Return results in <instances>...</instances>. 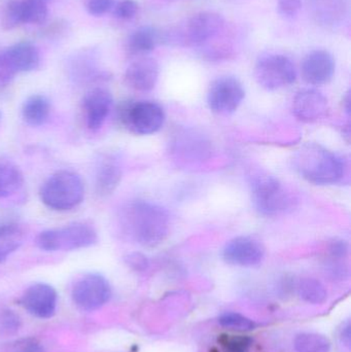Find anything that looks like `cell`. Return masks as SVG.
I'll return each instance as SVG.
<instances>
[{
	"label": "cell",
	"mask_w": 351,
	"mask_h": 352,
	"mask_svg": "<svg viewBox=\"0 0 351 352\" xmlns=\"http://www.w3.org/2000/svg\"><path fill=\"white\" fill-rule=\"evenodd\" d=\"M121 227L132 241L155 248L168 236L170 217L166 209L157 203L135 200L122 211Z\"/></svg>",
	"instance_id": "obj_1"
},
{
	"label": "cell",
	"mask_w": 351,
	"mask_h": 352,
	"mask_svg": "<svg viewBox=\"0 0 351 352\" xmlns=\"http://www.w3.org/2000/svg\"><path fill=\"white\" fill-rule=\"evenodd\" d=\"M295 165L304 179L317 186L337 184L348 169L341 156L317 144L303 146L295 157Z\"/></svg>",
	"instance_id": "obj_2"
},
{
	"label": "cell",
	"mask_w": 351,
	"mask_h": 352,
	"mask_svg": "<svg viewBox=\"0 0 351 352\" xmlns=\"http://www.w3.org/2000/svg\"><path fill=\"white\" fill-rule=\"evenodd\" d=\"M251 199L253 206L264 217H278L294 208L295 198L284 184L267 173L251 176Z\"/></svg>",
	"instance_id": "obj_3"
},
{
	"label": "cell",
	"mask_w": 351,
	"mask_h": 352,
	"mask_svg": "<svg viewBox=\"0 0 351 352\" xmlns=\"http://www.w3.org/2000/svg\"><path fill=\"white\" fill-rule=\"evenodd\" d=\"M39 195L43 204L49 209L71 210L84 200V182L80 175L72 171H58L47 178Z\"/></svg>",
	"instance_id": "obj_4"
},
{
	"label": "cell",
	"mask_w": 351,
	"mask_h": 352,
	"mask_svg": "<svg viewBox=\"0 0 351 352\" xmlns=\"http://www.w3.org/2000/svg\"><path fill=\"white\" fill-rule=\"evenodd\" d=\"M96 231L92 226L73 223L58 229L45 230L37 236L35 243L45 252H70L90 248L96 243Z\"/></svg>",
	"instance_id": "obj_5"
},
{
	"label": "cell",
	"mask_w": 351,
	"mask_h": 352,
	"mask_svg": "<svg viewBox=\"0 0 351 352\" xmlns=\"http://www.w3.org/2000/svg\"><path fill=\"white\" fill-rule=\"evenodd\" d=\"M226 21L218 12H200L175 31L172 39L185 47H204L224 32Z\"/></svg>",
	"instance_id": "obj_6"
},
{
	"label": "cell",
	"mask_w": 351,
	"mask_h": 352,
	"mask_svg": "<svg viewBox=\"0 0 351 352\" xmlns=\"http://www.w3.org/2000/svg\"><path fill=\"white\" fill-rule=\"evenodd\" d=\"M124 127L135 135L157 133L165 123L164 109L152 101L126 102L119 111Z\"/></svg>",
	"instance_id": "obj_7"
},
{
	"label": "cell",
	"mask_w": 351,
	"mask_h": 352,
	"mask_svg": "<svg viewBox=\"0 0 351 352\" xmlns=\"http://www.w3.org/2000/svg\"><path fill=\"white\" fill-rule=\"evenodd\" d=\"M258 84L267 91H278L294 84L297 70L290 58L280 54H267L259 58L255 66Z\"/></svg>",
	"instance_id": "obj_8"
},
{
	"label": "cell",
	"mask_w": 351,
	"mask_h": 352,
	"mask_svg": "<svg viewBox=\"0 0 351 352\" xmlns=\"http://www.w3.org/2000/svg\"><path fill=\"white\" fill-rule=\"evenodd\" d=\"M245 97V91L240 80L234 76H220L208 89V107L218 115H231L238 109Z\"/></svg>",
	"instance_id": "obj_9"
},
{
	"label": "cell",
	"mask_w": 351,
	"mask_h": 352,
	"mask_svg": "<svg viewBox=\"0 0 351 352\" xmlns=\"http://www.w3.org/2000/svg\"><path fill=\"white\" fill-rule=\"evenodd\" d=\"M72 300L82 311H93L104 306L111 299V289L107 279L97 273L80 277L73 289Z\"/></svg>",
	"instance_id": "obj_10"
},
{
	"label": "cell",
	"mask_w": 351,
	"mask_h": 352,
	"mask_svg": "<svg viewBox=\"0 0 351 352\" xmlns=\"http://www.w3.org/2000/svg\"><path fill=\"white\" fill-rule=\"evenodd\" d=\"M266 250L263 243L251 236L233 238L223 250L225 262L233 266L256 267L263 262Z\"/></svg>",
	"instance_id": "obj_11"
},
{
	"label": "cell",
	"mask_w": 351,
	"mask_h": 352,
	"mask_svg": "<svg viewBox=\"0 0 351 352\" xmlns=\"http://www.w3.org/2000/svg\"><path fill=\"white\" fill-rule=\"evenodd\" d=\"M57 292L47 283H35L23 294L21 304L37 318L47 320L55 314L57 308Z\"/></svg>",
	"instance_id": "obj_12"
},
{
	"label": "cell",
	"mask_w": 351,
	"mask_h": 352,
	"mask_svg": "<svg viewBox=\"0 0 351 352\" xmlns=\"http://www.w3.org/2000/svg\"><path fill=\"white\" fill-rule=\"evenodd\" d=\"M335 60L326 50H315L305 56L301 72L305 82L313 86L328 84L335 74Z\"/></svg>",
	"instance_id": "obj_13"
},
{
	"label": "cell",
	"mask_w": 351,
	"mask_h": 352,
	"mask_svg": "<svg viewBox=\"0 0 351 352\" xmlns=\"http://www.w3.org/2000/svg\"><path fill=\"white\" fill-rule=\"evenodd\" d=\"M82 105L87 127L96 131L102 127L111 113L113 95L104 88L92 89L84 95Z\"/></svg>",
	"instance_id": "obj_14"
},
{
	"label": "cell",
	"mask_w": 351,
	"mask_h": 352,
	"mask_svg": "<svg viewBox=\"0 0 351 352\" xmlns=\"http://www.w3.org/2000/svg\"><path fill=\"white\" fill-rule=\"evenodd\" d=\"M329 103L327 98L315 89H305L297 93L293 101V113L299 121L313 123L327 116Z\"/></svg>",
	"instance_id": "obj_15"
},
{
	"label": "cell",
	"mask_w": 351,
	"mask_h": 352,
	"mask_svg": "<svg viewBox=\"0 0 351 352\" xmlns=\"http://www.w3.org/2000/svg\"><path fill=\"white\" fill-rule=\"evenodd\" d=\"M159 64L148 57H139L134 60L125 72V82L128 87L138 92H150L158 82Z\"/></svg>",
	"instance_id": "obj_16"
},
{
	"label": "cell",
	"mask_w": 351,
	"mask_h": 352,
	"mask_svg": "<svg viewBox=\"0 0 351 352\" xmlns=\"http://www.w3.org/2000/svg\"><path fill=\"white\" fill-rule=\"evenodd\" d=\"M8 65L14 74L30 72L36 69L41 64V53L34 43L20 41L3 50Z\"/></svg>",
	"instance_id": "obj_17"
},
{
	"label": "cell",
	"mask_w": 351,
	"mask_h": 352,
	"mask_svg": "<svg viewBox=\"0 0 351 352\" xmlns=\"http://www.w3.org/2000/svg\"><path fill=\"white\" fill-rule=\"evenodd\" d=\"M163 41L162 32L152 26H142L128 37L126 50L133 57H146Z\"/></svg>",
	"instance_id": "obj_18"
},
{
	"label": "cell",
	"mask_w": 351,
	"mask_h": 352,
	"mask_svg": "<svg viewBox=\"0 0 351 352\" xmlns=\"http://www.w3.org/2000/svg\"><path fill=\"white\" fill-rule=\"evenodd\" d=\"M313 19L326 27L340 24L346 12V0H307Z\"/></svg>",
	"instance_id": "obj_19"
},
{
	"label": "cell",
	"mask_w": 351,
	"mask_h": 352,
	"mask_svg": "<svg viewBox=\"0 0 351 352\" xmlns=\"http://www.w3.org/2000/svg\"><path fill=\"white\" fill-rule=\"evenodd\" d=\"M121 166L115 159L106 158L101 161L95 175V188L101 197L113 194L122 180Z\"/></svg>",
	"instance_id": "obj_20"
},
{
	"label": "cell",
	"mask_w": 351,
	"mask_h": 352,
	"mask_svg": "<svg viewBox=\"0 0 351 352\" xmlns=\"http://www.w3.org/2000/svg\"><path fill=\"white\" fill-rule=\"evenodd\" d=\"M51 113V103L43 95H33L29 97L22 107L24 121L32 127L43 125L49 120Z\"/></svg>",
	"instance_id": "obj_21"
},
{
	"label": "cell",
	"mask_w": 351,
	"mask_h": 352,
	"mask_svg": "<svg viewBox=\"0 0 351 352\" xmlns=\"http://www.w3.org/2000/svg\"><path fill=\"white\" fill-rule=\"evenodd\" d=\"M24 231L18 223L0 225V264L20 248L24 241Z\"/></svg>",
	"instance_id": "obj_22"
},
{
	"label": "cell",
	"mask_w": 351,
	"mask_h": 352,
	"mask_svg": "<svg viewBox=\"0 0 351 352\" xmlns=\"http://www.w3.org/2000/svg\"><path fill=\"white\" fill-rule=\"evenodd\" d=\"M24 184V176L19 167L10 163H0V199L16 194Z\"/></svg>",
	"instance_id": "obj_23"
},
{
	"label": "cell",
	"mask_w": 351,
	"mask_h": 352,
	"mask_svg": "<svg viewBox=\"0 0 351 352\" xmlns=\"http://www.w3.org/2000/svg\"><path fill=\"white\" fill-rule=\"evenodd\" d=\"M297 291L303 301L309 304L325 303L328 298L327 289L321 281L315 278H302L297 285Z\"/></svg>",
	"instance_id": "obj_24"
},
{
	"label": "cell",
	"mask_w": 351,
	"mask_h": 352,
	"mask_svg": "<svg viewBox=\"0 0 351 352\" xmlns=\"http://www.w3.org/2000/svg\"><path fill=\"white\" fill-rule=\"evenodd\" d=\"M296 352H330L331 343L324 335L317 333H302L295 339Z\"/></svg>",
	"instance_id": "obj_25"
},
{
	"label": "cell",
	"mask_w": 351,
	"mask_h": 352,
	"mask_svg": "<svg viewBox=\"0 0 351 352\" xmlns=\"http://www.w3.org/2000/svg\"><path fill=\"white\" fill-rule=\"evenodd\" d=\"M22 23V1L8 0L0 6V27L3 30H12Z\"/></svg>",
	"instance_id": "obj_26"
},
{
	"label": "cell",
	"mask_w": 351,
	"mask_h": 352,
	"mask_svg": "<svg viewBox=\"0 0 351 352\" xmlns=\"http://www.w3.org/2000/svg\"><path fill=\"white\" fill-rule=\"evenodd\" d=\"M49 10L43 0H23V23L41 25L47 21Z\"/></svg>",
	"instance_id": "obj_27"
},
{
	"label": "cell",
	"mask_w": 351,
	"mask_h": 352,
	"mask_svg": "<svg viewBox=\"0 0 351 352\" xmlns=\"http://www.w3.org/2000/svg\"><path fill=\"white\" fill-rule=\"evenodd\" d=\"M220 326L229 330L237 331V332H249L255 330V322L247 316L236 312H227L218 318Z\"/></svg>",
	"instance_id": "obj_28"
},
{
	"label": "cell",
	"mask_w": 351,
	"mask_h": 352,
	"mask_svg": "<svg viewBox=\"0 0 351 352\" xmlns=\"http://www.w3.org/2000/svg\"><path fill=\"white\" fill-rule=\"evenodd\" d=\"M20 327V318L14 311L4 310L0 312V334L4 336L16 334Z\"/></svg>",
	"instance_id": "obj_29"
},
{
	"label": "cell",
	"mask_w": 351,
	"mask_h": 352,
	"mask_svg": "<svg viewBox=\"0 0 351 352\" xmlns=\"http://www.w3.org/2000/svg\"><path fill=\"white\" fill-rule=\"evenodd\" d=\"M137 2L135 0H121L115 2V8L113 10V16L120 20L129 21L135 18L138 14Z\"/></svg>",
	"instance_id": "obj_30"
},
{
	"label": "cell",
	"mask_w": 351,
	"mask_h": 352,
	"mask_svg": "<svg viewBox=\"0 0 351 352\" xmlns=\"http://www.w3.org/2000/svg\"><path fill=\"white\" fill-rule=\"evenodd\" d=\"M301 8H302V0H278V14L286 20H293L296 18Z\"/></svg>",
	"instance_id": "obj_31"
},
{
	"label": "cell",
	"mask_w": 351,
	"mask_h": 352,
	"mask_svg": "<svg viewBox=\"0 0 351 352\" xmlns=\"http://www.w3.org/2000/svg\"><path fill=\"white\" fill-rule=\"evenodd\" d=\"M8 352H47L45 347L36 339L23 338L14 341L10 346Z\"/></svg>",
	"instance_id": "obj_32"
},
{
	"label": "cell",
	"mask_w": 351,
	"mask_h": 352,
	"mask_svg": "<svg viewBox=\"0 0 351 352\" xmlns=\"http://www.w3.org/2000/svg\"><path fill=\"white\" fill-rule=\"evenodd\" d=\"M327 252L331 258L332 262L335 261L344 260L348 258V242L341 239H333L328 243Z\"/></svg>",
	"instance_id": "obj_33"
},
{
	"label": "cell",
	"mask_w": 351,
	"mask_h": 352,
	"mask_svg": "<svg viewBox=\"0 0 351 352\" xmlns=\"http://www.w3.org/2000/svg\"><path fill=\"white\" fill-rule=\"evenodd\" d=\"M115 0H88L87 10L94 16H101L107 12H113Z\"/></svg>",
	"instance_id": "obj_34"
},
{
	"label": "cell",
	"mask_w": 351,
	"mask_h": 352,
	"mask_svg": "<svg viewBox=\"0 0 351 352\" xmlns=\"http://www.w3.org/2000/svg\"><path fill=\"white\" fill-rule=\"evenodd\" d=\"M125 261L130 268L136 271L144 270L148 265V258L140 252H131L127 254Z\"/></svg>",
	"instance_id": "obj_35"
},
{
	"label": "cell",
	"mask_w": 351,
	"mask_h": 352,
	"mask_svg": "<svg viewBox=\"0 0 351 352\" xmlns=\"http://www.w3.org/2000/svg\"><path fill=\"white\" fill-rule=\"evenodd\" d=\"M251 340L247 337H234L227 342L228 351L231 352H247L251 346Z\"/></svg>",
	"instance_id": "obj_36"
},
{
	"label": "cell",
	"mask_w": 351,
	"mask_h": 352,
	"mask_svg": "<svg viewBox=\"0 0 351 352\" xmlns=\"http://www.w3.org/2000/svg\"><path fill=\"white\" fill-rule=\"evenodd\" d=\"M14 76L16 74L8 65V60H6L3 50H2L0 51V82L8 84L14 80Z\"/></svg>",
	"instance_id": "obj_37"
},
{
	"label": "cell",
	"mask_w": 351,
	"mask_h": 352,
	"mask_svg": "<svg viewBox=\"0 0 351 352\" xmlns=\"http://www.w3.org/2000/svg\"><path fill=\"white\" fill-rule=\"evenodd\" d=\"M343 342L346 343V346L350 347V322H346V326L343 327V330H341V334H340Z\"/></svg>",
	"instance_id": "obj_38"
},
{
	"label": "cell",
	"mask_w": 351,
	"mask_h": 352,
	"mask_svg": "<svg viewBox=\"0 0 351 352\" xmlns=\"http://www.w3.org/2000/svg\"><path fill=\"white\" fill-rule=\"evenodd\" d=\"M0 118H1V113H0Z\"/></svg>",
	"instance_id": "obj_39"
}]
</instances>
